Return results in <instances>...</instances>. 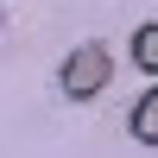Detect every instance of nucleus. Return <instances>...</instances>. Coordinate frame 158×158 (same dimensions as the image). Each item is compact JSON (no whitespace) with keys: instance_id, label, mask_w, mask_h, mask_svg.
<instances>
[{"instance_id":"nucleus-1","label":"nucleus","mask_w":158,"mask_h":158,"mask_svg":"<svg viewBox=\"0 0 158 158\" xmlns=\"http://www.w3.org/2000/svg\"><path fill=\"white\" fill-rule=\"evenodd\" d=\"M108 76H114L108 44H76L70 57H63V95H70V101H89V95L108 89Z\"/></svg>"},{"instance_id":"nucleus-2","label":"nucleus","mask_w":158,"mask_h":158,"mask_svg":"<svg viewBox=\"0 0 158 158\" xmlns=\"http://www.w3.org/2000/svg\"><path fill=\"white\" fill-rule=\"evenodd\" d=\"M133 139H146V146H158V82H152L146 95L133 101Z\"/></svg>"},{"instance_id":"nucleus-3","label":"nucleus","mask_w":158,"mask_h":158,"mask_svg":"<svg viewBox=\"0 0 158 158\" xmlns=\"http://www.w3.org/2000/svg\"><path fill=\"white\" fill-rule=\"evenodd\" d=\"M133 63H139V70H152V76H158V19H152V25H139V32H133Z\"/></svg>"}]
</instances>
